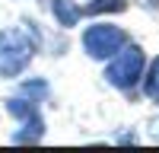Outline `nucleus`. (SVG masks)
Instances as JSON below:
<instances>
[{"label":"nucleus","instance_id":"1","mask_svg":"<svg viewBox=\"0 0 159 153\" xmlns=\"http://www.w3.org/2000/svg\"><path fill=\"white\" fill-rule=\"evenodd\" d=\"M42 35L32 22L25 26H7L0 29V80H16L32 64Z\"/></svg>","mask_w":159,"mask_h":153},{"label":"nucleus","instance_id":"2","mask_svg":"<svg viewBox=\"0 0 159 153\" xmlns=\"http://www.w3.org/2000/svg\"><path fill=\"white\" fill-rule=\"evenodd\" d=\"M143 70H147V51H143L140 45H134V42H127L118 54L108 58L105 80H108V86L127 93V89H134L143 80Z\"/></svg>","mask_w":159,"mask_h":153},{"label":"nucleus","instance_id":"3","mask_svg":"<svg viewBox=\"0 0 159 153\" xmlns=\"http://www.w3.org/2000/svg\"><path fill=\"white\" fill-rule=\"evenodd\" d=\"M127 42H130L127 32L121 29V26H115V22H92V26L83 29V38H80L83 51H86L92 61H108Z\"/></svg>","mask_w":159,"mask_h":153},{"label":"nucleus","instance_id":"4","mask_svg":"<svg viewBox=\"0 0 159 153\" xmlns=\"http://www.w3.org/2000/svg\"><path fill=\"white\" fill-rule=\"evenodd\" d=\"M45 137V118H42V112L32 115V118H25L19 121V128L13 131V144H38V140Z\"/></svg>","mask_w":159,"mask_h":153},{"label":"nucleus","instance_id":"5","mask_svg":"<svg viewBox=\"0 0 159 153\" xmlns=\"http://www.w3.org/2000/svg\"><path fill=\"white\" fill-rule=\"evenodd\" d=\"M51 13H54L61 29H73L83 19V7H76L73 0H51Z\"/></svg>","mask_w":159,"mask_h":153},{"label":"nucleus","instance_id":"6","mask_svg":"<svg viewBox=\"0 0 159 153\" xmlns=\"http://www.w3.org/2000/svg\"><path fill=\"white\" fill-rule=\"evenodd\" d=\"M143 96H147L150 102H156L159 105V58H153L147 64V70H143Z\"/></svg>","mask_w":159,"mask_h":153},{"label":"nucleus","instance_id":"7","mask_svg":"<svg viewBox=\"0 0 159 153\" xmlns=\"http://www.w3.org/2000/svg\"><path fill=\"white\" fill-rule=\"evenodd\" d=\"M127 0H92L83 7V16H99V13H124Z\"/></svg>","mask_w":159,"mask_h":153},{"label":"nucleus","instance_id":"8","mask_svg":"<svg viewBox=\"0 0 159 153\" xmlns=\"http://www.w3.org/2000/svg\"><path fill=\"white\" fill-rule=\"evenodd\" d=\"M19 93H22V96H29V99H35V102H45L48 93H51V86H48L45 76H35V80H25V83L19 86Z\"/></svg>","mask_w":159,"mask_h":153},{"label":"nucleus","instance_id":"9","mask_svg":"<svg viewBox=\"0 0 159 153\" xmlns=\"http://www.w3.org/2000/svg\"><path fill=\"white\" fill-rule=\"evenodd\" d=\"M147 7L150 10H159V0H147Z\"/></svg>","mask_w":159,"mask_h":153}]
</instances>
